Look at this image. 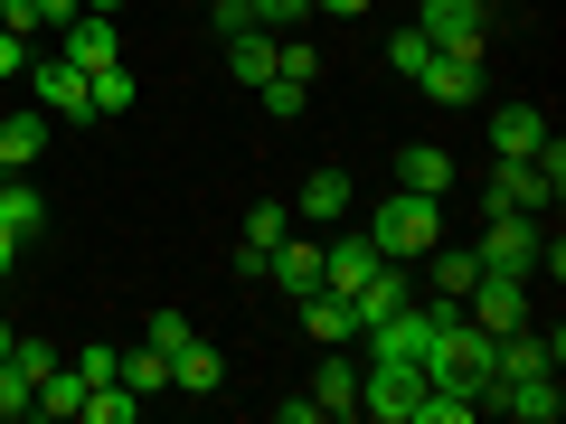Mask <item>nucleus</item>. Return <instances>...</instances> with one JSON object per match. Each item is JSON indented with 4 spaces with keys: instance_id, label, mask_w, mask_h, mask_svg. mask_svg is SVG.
Returning <instances> with one entry per match:
<instances>
[{
    "instance_id": "nucleus-1",
    "label": "nucleus",
    "mask_w": 566,
    "mask_h": 424,
    "mask_svg": "<svg viewBox=\"0 0 566 424\" xmlns=\"http://www.w3.org/2000/svg\"><path fill=\"white\" fill-rule=\"evenodd\" d=\"M434 236H444V199H416V189H387L378 218H368V245H378L387 264H416Z\"/></svg>"
},
{
    "instance_id": "nucleus-2",
    "label": "nucleus",
    "mask_w": 566,
    "mask_h": 424,
    "mask_svg": "<svg viewBox=\"0 0 566 424\" xmlns=\"http://www.w3.org/2000/svg\"><path fill=\"white\" fill-rule=\"evenodd\" d=\"M566 199V141L547 132L528 161H501L491 170V208H528V218H547V208Z\"/></svg>"
},
{
    "instance_id": "nucleus-3",
    "label": "nucleus",
    "mask_w": 566,
    "mask_h": 424,
    "mask_svg": "<svg viewBox=\"0 0 566 424\" xmlns=\"http://www.w3.org/2000/svg\"><path fill=\"white\" fill-rule=\"evenodd\" d=\"M416 396H424V368H416V359H368V368H359V415L416 424Z\"/></svg>"
},
{
    "instance_id": "nucleus-4",
    "label": "nucleus",
    "mask_w": 566,
    "mask_h": 424,
    "mask_svg": "<svg viewBox=\"0 0 566 424\" xmlns=\"http://www.w3.org/2000/svg\"><path fill=\"white\" fill-rule=\"evenodd\" d=\"M463 311H472V321L491 330V340H510V330H528V321H538V311H528V274H491V264L472 274Z\"/></svg>"
},
{
    "instance_id": "nucleus-5",
    "label": "nucleus",
    "mask_w": 566,
    "mask_h": 424,
    "mask_svg": "<svg viewBox=\"0 0 566 424\" xmlns=\"http://www.w3.org/2000/svg\"><path fill=\"white\" fill-rule=\"evenodd\" d=\"M29 95H39V114H48V123H95L85 66H66V57H29Z\"/></svg>"
},
{
    "instance_id": "nucleus-6",
    "label": "nucleus",
    "mask_w": 566,
    "mask_h": 424,
    "mask_svg": "<svg viewBox=\"0 0 566 424\" xmlns=\"http://www.w3.org/2000/svg\"><path fill=\"white\" fill-rule=\"evenodd\" d=\"M482 20H491L482 0H424L416 10V29L444 47V57H482Z\"/></svg>"
},
{
    "instance_id": "nucleus-7",
    "label": "nucleus",
    "mask_w": 566,
    "mask_h": 424,
    "mask_svg": "<svg viewBox=\"0 0 566 424\" xmlns=\"http://www.w3.org/2000/svg\"><path fill=\"white\" fill-rule=\"evenodd\" d=\"M57 57H66V66H85V76H95V66H114V57H123V29L104 20V10H76V20L57 29Z\"/></svg>"
},
{
    "instance_id": "nucleus-8",
    "label": "nucleus",
    "mask_w": 566,
    "mask_h": 424,
    "mask_svg": "<svg viewBox=\"0 0 566 424\" xmlns=\"http://www.w3.org/2000/svg\"><path fill=\"white\" fill-rule=\"evenodd\" d=\"M283 236H293V208L255 199V208H245V245H237V274H245V283H264V255H274Z\"/></svg>"
},
{
    "instance_id": "nucleus-9",
    "label": "nucleus",
    "mask_w": 566,
    "mask_h": 424,
    "mask_svg": "<svg viewBox=\"0 0 566 424\" xmlns=\"http://www.w3.org/2000/svg\"><path fill=\"white\" fill-rule=\"evenodd\" d=\"M491 405H501V415H520V424H557V415H566L557 368H547V378H501V386H491Z\"/></svg>"
},
{
    "instance_id": "nucleus-10",
    "label": "nucleus",
    "mask_w": 566,
    "mask_h": 424,
    "mask_svg": "<svg viewBox=\"0 0 566 424\" xmlns=\"http://www.w3.org/2000/svg\"><path fill=\"white\" fill-rule=\"evenodd\" d=\"M453 180H463V170H453L444 141H406V151H397V189H416V199H444Z\"/></svg>"
},
{
    "instance_id": "nucleus-11",
    "label": "nucleus",
    "mask_w": 566,
    "mask_h": 424,
    "mask_svg": "<svg viewBox=\"0 0 566 424\" xmlns=\"http://www.w3.org/2000/svg\"><path fill=\"white\" fill-rule=\"evenodd\" d=\"M303 330H312L322 349L359 340V303H349V293H331V283H312V293H303Z\"/></svg>"
},
{
    "instance_id": "nucleus-12",
    "label": "nucleus",
    "mask_w": 566,
    "mask_h": 424,
    "mask_svg": "<svg viewBox=\"0 0 566 424\" xmlns=\"http://www.w3.org/2000/svg\"><path fill=\"white\" fill-rule=\"evenodd\" d=\"M378 264H387V255H378L368 236H322V283H331V293H359Z\"/></svg>"
},
{
    "instance_id": "nucleus-13",
    "label": "nucleus",
    "mask_w": 566,
    "mask_h": 424,
    "mask_svg": "<svg viewBox=\"0 0 566 424\" xmlns=\"http://www.w3.org/2000/svg\"><path fill=\"white\" fill-rule=\"evenodd\" d=\"M538 141H547V114H538V104H501V114H491V161H528Z\"/></svg>"
},
{
    "instance_id": "nucleus-14",
    "label": "nucleus",
    "mask_w": 566,
    "mask_h": 424,
    "mask_svg": "<svg viewBox=\"0 0 566 424\" xmlns=\"http://www.w3.org/2000/svg\"><path fill=\"white\" fill-rule=\"evenodd\" d=\"M416 85H424V104H472L482 95V57H444V47H434Z\"/></svg>"
},
{
    "instance_id": "nucleus-15",
    "label": "nucleus",
    "mask_w": 566,
    "mask_h": 424,
    "mask_svg": "<svg viewBox=\"0 0 566 424\" xmlns=\"http://www.w3.org/2000/svg\"><path fill=\"white\" fill-rule=\"evenodd\" d=\"M170 386H180V396H218V386H227V359L199 340V330H189V340L170 349Z\"/></svg>"
},
{
    "instance_id": "nucleus-16",
    "label": "nucleus",
    "mask_w": 566,
    "mask_h": 424,
    "mask_svg": "<svg viewBox=\"0 0 566 424\" xmlns=\"http://www.w3.org/2000/svg\"><path fill=\"white\" fill-rule=\"evenodd\" d=\"M264 283H283V293H293V303H303L312 283H322V236H312V245H293V236H283L274 255H264Z\"/></svg>"
},
{
    "instance_id": "nucleus-17",
    "label": "nucleus",
    "mask_w": 566,
    "mask_h": 424,
    "mask_svg": "<svg viewBox=\"0 0 566 424\" xmlns=\"http://www.w3.org/2000/svg\"><path fill=\"white\" fill-rule=\"evenodd\" d=\"M349 303H359V330H368V321H387V311H406V303H416V283H406V264H378V274H368L359 293H349Z\"/></svg>"
},
{
    "instance_id": "nucleus-18",
    "label": "nucleus",
    "mask_w": 566,
    "mask_h": 424,
    "mask_svg": "<svg viewBox=\"0 0 566 424\" xmlns=\"http://www.w3.org/2000/svg\"><path fill=\"white\" fill-rule=\"evenodd\" d=\"M424 274H434V293H453V303H463V293H472V274H482V255H472V245H444V236H434V245H424Z\"/></svg>"
},
{
    "instance_id": "nucleus-19",
    "label": "nucleus",
    "mask_w": 566,
    "mask_h": 424,
    "mask_svg": "<svg viewBox=\"0 0 566 424\" xmlns=\"http://www.w3.org/2000/svg\"><path fill=\"white\" fill-rule=\"evenodd\" d=\"M227 76L255 95V85L274 76V39H264V29H227Z\"/></svg>"
},
{
    "instance_id": "nucleus-20",
    "label": "nucleus",
    "mask_w": 566,
    "mask_h": 424,
    "mask_svg": "<svg viewBox=\"0 0 566 424\" xmlns=\"http://www.w3.org/2000/svg\"><path fill=\"white\" fill-rule=\"evenodd\" d=\"M39 151H48V114H29V104H20V114H0V161L29 170Z\"/></svg>"
},
{
    "instance_id": "nucleus-21",
    "label": "nucleus",
    "mask_w": 566,
    "mask_h": 424,
    "mask_svg": "<svg viewBox=\"0 0 566 424\" xmlns=\"http://www.w3.org/2000/svg\"><path fill=\"white\" fill-rule=\"evenodd\" d=\"M312 405H322V415H359V368L322 349V378H312Z\"/></svg>"
},
{
    "instance_id": "nucleus-22",
    "label": "nucleus",
    "mask_w": 566,
    "mask_h": 424,
    "mask_svg": "<svg viewBox=\"0 0 566 424\" xmlns=\"http://www.w3.org/2000/svg\"><path fill=\"white\" fill-rule=\"evenodd\" d=\"M29 415H66V424H76V415H85V378L57 359V368L39 378V396H29Z\"/></svg>"
},
{
    "instance_id": "nucleus-23",
    "label": "nucleus",
    "mask_w": 566,
    "mask_h": 424,
    "mask_svg": "<svg viewBox=\"0 0 566 424\" xmlns=\"http://www.w3.org/2000/svg\"><path fill=\"white\" fill-rule=\"evenodd\" d=\"M303 218L312 226H340L349 218V170H312V180H303Z\"/></svg>"
},
{
    "instance_id": "nucleus-24",
    "label": "nucleus",
    "mask_w": 566,
    "mask_h": 424,
    "mask_svg": "<svg viewBox=\"0 0 566 424\" xmlns=\"http://www.w3.org/2000/svg\"><path fill=\"white\" fill-rule=\"evenodd\" d=\"M0 226H10V236H39V226H48V199H39V189H29V180H0Z\"/></svg>"
},
{
    "instance_id": "nucleus-25",
    "label": "nucleus",
    "mask_w": 566,
    "mask_h": 424,
    "mask_svg": "<svg viewBox=\"0 0 566 424\" xmlns=\"http://www.w3.org/2000/svg\"><path fill=\"white\" fill-rule=\"evenodd\" d=\"M114 378L133 386V396H170V359H161L151 340H142V349H123V368H114Z\"/></svg>"
},
{
    "instance_id": "nucleus-26",
    "label": "nucleus",
    "mask_w": 566,
    "mask_h": 424,
    "mask_svg": "<svg viewBox=\"0 0 566 424\" xmlns=\"http://www.w3.org/2000/svg\"><path fill=\"white\" fill-rule=\"evenodd\" d=\"M85 95H95V114H133V104H142V85H133V66H95V76H85Z\"/></svg>"
},
{
    "instance_id": "nucleus-27",
    "label": "nucleus",
    "mask_w": 566,
    "mask_h": 424,
    "mask_svg": "<svg viewBox=\"0 0 566 424\" xmlns=\"http://www.w3.org/2000/svg\"><path fill=\"white\" fill-rule=\"evenodd\" d=\"M472 415H482V405H472L463 386H424L416 396V424H472Z\"/></svg>"
},
{
    "instance_id": "nucleus-28",
    "label": "nucleus",
    "mask_w": 566,
    "mask_h": 424,
    "mask_svg": "<svg viewBox=\"0 0 566 424\" xmlns=\"http://www.w3.org/2000/svg\"><path fill=\"white\" fill-rule=\"evenodd\" d=\"M424 57H434L424 29H397V39H387V66H397V76H424Z\"/></svg>"
},
{
    "instance_id": "nucleus-29",
    "label": "nucleus",
    "mask_w": 566,
    "mask_h": 424,
    "mask_svg": "<svg viewBox=\"0 0 566 424\" xmlns=\"http://www.w3.org/2000/svg\"><path fill=\"white\" fill-rule=\"evenodd\" d=\"M66 368H76L85 386H104V378H114V368H123V349H104V340H85V349H76V359H66Z\"/></svg>"
},
{
    "instance_id": "nucleus-30",
    "label": "nucleus",
    "mask_w": 566,
    "mask_h": 424,
    "mask_svg": "<svg viewBox=\"0 0 566 424\" xmlns=\"http://www.w3.org/2000/svg\"><path fill=\"white\" fill-rule=\"evenodd\" d=\"M255 95H264V114H303V104H312V85H293V76H264Z\"/></svg>"
},
{
    "instance_id": "nucleus-31",
    "label": "nucleus",
    "mask_w": 566,
    "mask_h": 424,
    "mask_svg": "<svg viewBox=\"0 0 566 424\" xmlns=\"http://www.w3.org/2000/svg\"><path fill=\"white\" fill-rule=\"evenodd\" d=\"M245 20L274 29V20H312V0H245Z\"/></svg>"
},
{
    "instance_id": "nucleus-32",
    "label": "nucleus",
    "mask_w": 566,
    "mask_h": 424,
    "mask_svg": "<svg viewBox=\"0 0 566 424\" xmlns=\"http://www.w3.org/2000/svg\"><path fill=\"white\" fill-rule=\"evenodd\" d=\"M29 76V39H20V29H0V85H20Z\"/></svg>"
},
{
    "instance_id": "nucleus-33",
    "label": "nucleus",
    "mask_w": 566,
    "mask_h": 424,
    "mask_svg": "<svg viewBox=\"0 0 566 424\" xmlns=\"http://www.w3.org/2000/svg\"><path fill=\"white\" fill-rule=\"evenodd\" d=\"M142 340H151V349H161V359H170V349L189 340V321H180V311H151V330H142Z\"/></svg>"
},
{
    "instance_id": "nucleus-34",
    "label": "nucleus",
    "mask_w": 566,
    "mask_h": 424,
    "mask_svg": "<svg viewBox=\"0 0 566 424\" xmlns=\"http://www.w3.org/2000/svg\"><path fill=\"white\" fill-rule=\"evenodd\" d=\"M322 10H331V20H359L368 0H312V20H322Z\"/></svg>"
},
{
    "instance_id": "nucleus-35",
    "label": "nucleus",
    "mask_w": 566,
    "mask_h": 424,
    "mask_svg": "<svg viewBox=\"0 0 566 424\" xmlns=\"http://www.w3.org/2000/svg\"><path fill=\"white\" fill-rule=\"evenodd\" d=\"M10 264H20V236H10V226H0V283H10Z\"/></svg>"
},
{
    "instance_id": "nucleus-36",
    "label": "nucleus",
    "mask_w": 566,
    "mask_h": 424,
    "mask_svg": "<svg viewBox=\"0 0 566 424\" xmlns=\"http://www.w3.org/2000/svg\"><path fill=\"white\" fill-rule=\"evenodd\" d=\"M10 340H20V321H0V359H10Z\"/></svg>"
},
{
    "instance_id": "nucleus-37",
    "label": "nucleus",
    "mask_w": 566,
    "mask_h": 424,
    "mask_svg": "<svg viewBox=\"0 0 566 424\" xmlns=\"http://www.w3.org/2000/svg\"><path fill=\"white\" fill-rule=\"evenodd\" d=\"M85 10H104V20H114V10H123V0H85Z\"/></svg>"
},
{
    "instance_id": "nucleus-38",
    "label": "nucleus",
    "mask_w": 566,
    "mask_h": 424,
    "mask_svg": "<svg viewBox=\"0 0 566 424\" xmlns=\"http://www.w3.org/2000/svg\"><path fill=\"white\" fill-rule=\"evenodd\" d=\"M0 180H20V170H10V161H0Z\"/></svg>"
}]
</instances>
